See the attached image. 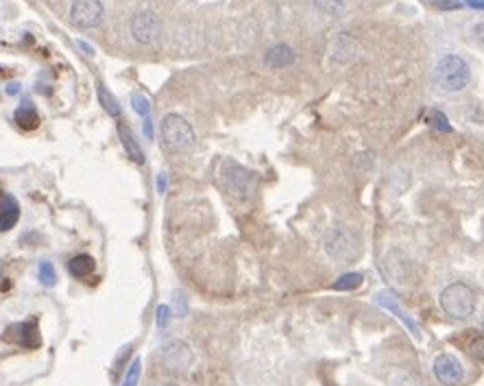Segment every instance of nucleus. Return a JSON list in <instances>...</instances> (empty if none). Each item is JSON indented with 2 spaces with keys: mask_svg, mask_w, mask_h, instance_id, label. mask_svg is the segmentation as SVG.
<instances>
[{
  "mask_svg": "<svg viewBox=\"0 0 484 386\" xmlns=\"http://www.w3.org/2000/svg\"><path fill=\"white\" fill-rule=\"evenodd\" d=\"M471 81V70L469 64L459 57V55H445L434 66V84L439 90L454 94L463 92Z\"/></svg>",
  "mask_w": 484,
  "mask_h": 386,
  "instance_id": "nucleus-1",
  "label": "nucleus"
},
{
  "mask_svg": "<svg viewBox=\"0 0 484 386\" xmlns=\"http://www.w3.org/2000/svg\"><path fill=\"white\" fill-rule=\"evenodd\" d=\"M221 181H223L225 190L238 201H247L258 188V175L245 166H240L238 161H231V159L223 161Z\"/></svg>",
  "mask_w": 484,
  "mask_h": 386,
  "instance_id": "nucleus-2",
  "label": "nucleus"
},
{
  "mask_svg": "<svg viewBox=\"0 0 484 386\" xmlns=\"http://www.w3.org/2000/svg\"><path fill=\"white\" fill-rule=\"evenodd\" d=\"M161 140L168 151H188L195 144V131L183 116L179 114H168L161 120Z\"/></svg>",
  "mask_w": 484,
  "mask_h": 386,
  "instance_id": "nucleus-3",
  "label": "nucleus"
},
{
  "mask_svg": "<svg viewBox=\"0 0 484 386\" xmlns=\"http://www.w3.org/2000/svg\"><path fill=\"white\" fill-rule=\"evenodd\" d=\"M441 308L451 319H467L476 310V293L467 284H451L441 293Z\"/></svg>",
  "mask_w": 484,
  "mask_h": 386,
  "instance_id": "nucleus-4",
  "label": "nucleus"
},
{
  "mask_svg": "<svg viewBox=\"0 0 484 386\" xmlns=\"http://www.w3.org/2000/svg\"><path fill=\"white\" fill-rule=\"evenodd\" d=\"M325 251L332 260L340 262V264H347L349 260H352L356 256V240L354 236L349 234L342 225L338 227H332L325 236Z\"/></svg>",
  "mask_w": 484,
  "mask_h": 386,
  "instance_id": "nucleus-5",
  "label": "nucleus"
},
{
  "mask_svg": "<svg viewBox=\"0 0 484 386\" xmlns=\"http://www.w3.org/2000/svg\"><path fill=\"white\" fill-rule=\"evenodd\" d=\"M105 7L100 0H72L70 5V22L76 29H94L103 22Z\"/></svg>",
  "mask_w": 484,
  "mask_h": 386,
  "instance_id": "nucleus-6",
  "label": "nucleus"
},
{
  "mask_svg": "<svg viewBox=\"0 0 484 386\" xmlns=\"http://www.w3.org/2000/svg\"><path fill=\"white\" fill-rule=\"evenodd\" d=\"M192 361H195L192 349L185 343L175 341L161 349V363H164V367L173 373H185L192 367Z\"/></svg>",
  "mask_w": 484,
  "mask_h": 386,
  "instance_id": "nucleus-7",
  "label": "nucleus"
},
{
  "mask_svg": "<svg viewBox=\"0 0 484 386\" xmlns=\"http://www.w3.org/2000/svg\"><path fill=\"white\" fill-rule=\"evenodd\" d=\"M131 35L140 44H153L159 35V20L153 11H138L131 20Z\"/></svg>",
  "mask_w": 484,
  "mask_h": 386,
  "instance_id": "nucleus-8",
  "label": "nucleus"
},
{
  "mask_svg": "<svg viewBox=\"0 0 484 386\" xmlns=\"http://www.w3.org/2000/svg\"><path fill=\"white\" fill-rule=\"evenodd\" d=\"M434 378L447 386H459L463 382V365L459 363V358H454L451 353H441L434 361Z\"/></svg>",
  "mask_w": 484,
  "mask_h": 386,
  "instance_id": "nucleus-9",
  "label": "nucleus"
},
{
  "mask_svg": "<svg viewBox=\"0 0 484 386\" xmlns=\"http://www.w3.org/2000/svg\"><path fill=\"white\" fill-rule=\"evenodd\" d=\"M5 339L11 341V343H16V345L26 347V349H35V347H40V343H42L40 332H38V325L31 323V321L11 325V327L7 329Z\"/></svg>",
  "mask_w": 484,
  "mask_h": 386,
  "instance_id": "nucleus-10",
  "label": "nucleus"
},
{
  "mask_svg": "<svg viewBox=\"0 0 484 386\" xmlns=\"http://www.w3.org/2000/svg\"><path fill=\"white\" fill-rule=\"evenodd\" d=\"M378 303H380V306L382 308H386L388 312H393L403 325H406L408 329H410V334L415 336V339H421V332H419V325L413 321V317L406 312V310H403L401 306H399V303H397V299H395V295L393 293H380L378 295Z\"/></svg>",
  "mask_w": 484,
  "mask_h": 386,
  "instance_id": "nucleus-11",
  "label": "nucleus"
},
{
  "mask_svg": "<svg viewBox=\"0 0 484 386\" xmlns=\"http://www.w3.org/2000/svg\"><path fill=\"white\" fill-rule=\"evenodd\" d=\"M20 218V205L11 195L0 192V232L11 229Z\"/></svg>",
  "mask_w": 484,
  "mask_h": 386,
  "instance_id": "nucleus-12",
  "label": "nucleus"
},
{
  "mask_svg": "<svg viewBox=\"0 0 484 386\" xmlns=\"http://www.w3.org/2000/svg\"><path fill=\"white\" fill-rule=\"evenodd\" d=\"M294 50L288 46V44H277V46H273L271 50L266 52V57H264V62H266V66L268 68H275V70H282V68H290L292 64H294Z\"/></svg>",
  "mask_w": 484,
  "mask_h": 386,
  "instance_id": "nucleus-13",
  "label": "nucleus"
},
{
  "mask_svg": "<svg viewBox=\"0 0 484 386\" xmlns=\"http://www.w3.org/2000/svg\"><path fill=\"white\" fill-rule=\"evenodd\" d=\"M332 57L338 64H347L356 57V42L349 38V33H340L336 35L334 44H332Z\"/></svg>",
  "mask_w": 484,
  "mask_h": 386,
  "instance_id": "nucleus-14",
  "label": "nucleus"
},
{
  "mask_svg": "<svg viewBox=\"0 0 484 386\" xmlns=\"http://www.w3.org/2000/svg\"><path fill=\"white\" fill-rule=\"evenodd\" d=\"M16 125L24 131H33L40 127V114H38V109L33 107V103L29 101H24L18 109H16Z\"/></svg>",
  "mask_w": 484,
  "mask_h": 386,
  "instance_id": "nucleus-15",
  "label": "nucleus"
},
{
  "mask_svg": "<svg viewBox=\"0 0 484 386\" xmlns=\"http://www.w3.org/2000/svg\"><path fill=\"white\" fill-rule=\"evenodd\" d=\"M94 268H96V262H94V258L88 256V254H79V256H74V258L68 262V271H70L72 278H76V280H86V278H90V275L94 273Z\"/></svg>",
  "mask_w": 484,
  "mask_h": 386,
  "instance_id": "nucleus-16",
  "label": "nucleus"
},
{
  "mask_svg": "<svg viewBox=\"0 0 484 386\" xmlns=\"http://www.w3.org/2000/svg\"><path fill=\"white\" fill-rule=\"evenodd\" d=\"M118 135H120V140H122V147H125V151H127V155L136 161V164H144V153H142V149H140V144L136 142V137H133V133L125 127V125H120L118 127Z\"/></svg>",
  "mask_w": 484,
  "mask_h": 386,
  "instance_id": "nucleus-17",
  "label": "nucleus"
},
{
  "mask_svg": "<svg viewBox=\"0 0 484 386\" xmlns=\"http://www.w3.org/2000/svg\"><path fill=\"white\" fill-rule=\"evenodd\" d=\"M98 101H100V105H103V109L110 116H114V118H118L120 116V105H118V101H116V96L107 90L105 86H98Z\"/></svg>",
  "mask_w": 484,
  "mask_h": 386,
  "instance_id": "nucleus-18",
  "label": "nucleus"
},
{
  "mask_svg": "<svg viewBox=\"0 0 484 386\" xmlns=\"http://www.w3.org/2000/svg\"><path fill=\"white\" fill-rule=\"evenodd\" d=\"M362 284V275L360 273H345L340 280H336V284L332 286L334 290H356Z\"/></svg>",
  "mask_w": 484,
  "mask_h": 386,
  "instance_id": "nucleus-19",
  "label": "nucleus"
},
{
  "mask_svg": "<svg viewBox=\"0 0 484 386\" xmlns=\"http://www.w3.org/2000/svg\"><path fill=\"white\" fill-rule=\"evenodd\" d=\"M38 275H40L42 286H48L50 288V286L57 284V271H55V266H52V262H40Z\"/></svg>",
  "mask_w": 484,
  "mask_h": 386,
  "instance_id": "nucleus-20",
  "label": "nucleus"
},
{
  "mask_svg": "<svg viewBox=\"0 0 484 386\" xmlns=\"http://www.w3.org/2000/svg\"><path fill=\"white\" fill-rule=\"evenodd\" d=\"M314 7L328 16H336L345 9V0H314Z\"/></svg>",
  "mask_w": 484,
  "mask_h": 386,
  "instance_id": "nucleus-21",
  "label": "nucleus"
},
{
  "mask_svg": "<svg viewBox=\"0 0 484 386\" xmlns=\"http://www.w3.org/2000/svg\"><path fill=\"white\" fill-rule=\"evenodd\" d=\"M140 373H142V361H140V358H136V361H133L129 365V369H127V375L122 380V386H138Z\"/></svg>",
  "mask_w": 484,
  "mask_h": 386,
  "instance_id": "nucleus-22",
  "label": "nucleus"
},
{
  "mask_svg": "<svg viewBox=\"0 0 484 386\" xmlns=\"http://www.w3.org/2000/svg\"><path fill=\"white\" fill-rule=\"evenodd\" d=\"M131 107H133V112L140 114L142 118L151 116V101L144 94H133L131 96Z\"/></svg>",
  "mask_w": 484,
  "mask_h": 386,
  "instance_id": "nucleus-23",
  "label": "nucleus"
},
{
  "mask_svg": "<svg viewBox=\"0 0 484 386\" xmlns=\"http://www.w3.org/2000/svg\"><path fill=\"white\" fill-rule=\"evenodd\" d=\"M425 3L434 9H441V11H456V9L463 7L461 0H425Z\"/></svg>",
  "mask_w": 484,
  "mask_h": 386,
  "instance_id": "nucleus-24",
  "label": "nucleus"
},
{
  "mask_svg": "<svg viewBox=\"0 0 484 386\" xmlns=\"http://www.w3.org/2000/svg\"><path fill=\"white\" fill-rule=\"evenodd\" d=\"M430 123H432L434 129H439L443 133H451V127L447 123V116L441 114V112H437V109H434V112H430Z\"/></svg>",
  "mask_w": 484,
  "mask_h": 386,
  "instance_id": "nucleus-25",
  "label": "nucleus"
},
{
  "mask_svg": "<svg viewBox=\"0 0 484 386\" xmlns=\"http://www.w3.org/2000/svg\"><path fill=\"white\" fill-rule=\"evenodd\" d=\"M168 321H171V308L168 306H159L157 308V325L161 329H166L168 327Z\"/></svg>",
  "mask_w": 484,
  "mask_h": 386,
  "instance_id": "nucleus-26",
  "label": "nucleus"
},
{
  "mask_svg": "<svg viewBox=\"0 0 484 386\" xmlns=\"http://www.w3.org/2000/svg\"><path fill=\"white\" fill-rule=\"evenodd\" d=\"M144 133H146L149 140H153V123H151V118H144Z\"/></svg>",
  "mask_w": 484,
  "mask_h": 386,
  "instance_id": "nucleus-27",
  "label": "nucleus"
},
{
  "mask_svg": "<svg viewBox=\"0 0 484 386\" xmlns=\"http://www.w3.org/2000/svg\"><path fill=\"white\" fill-rule=\"evenodd\" d=\"M76 46H79L81 50H86V55H94V48H92L90 44H86V42H76Z\"/></svg>",
  "mask_w": 484,
  "mask_h": 386,
  "instance_id": "nucleus-28",
  "label": "nucleus"
},
{
  "mask_svg": "<svg viewBox=\"0 0 484 386\" xmlns=\"http://www.w3.org/2000/svg\"><path fill=\"white\" fill-rule=\"evenodd\" d=\"M20 92V86L18 84H11L9 88H7V94H18Z\"/></svg>",
  "mask_w": 484,
  "mask_h": 386,
  "instance_id": "nucleus-29",
  "label": "nucleus"
},
{
  "mask_svg": "<svg viewBox=\"0 0 484 386\" xmlns=\"http://www.w3.org/2000/svg\"><path fill=\"white\" fill-rule=\"evenodd\" d=\"M469 5H471V7H476V9H482V7H484L482 0H469Z\"/></svg>",
  "mask_w": 484,
  "mask_h": 386,
  "instance_id": "nucleus-30",
  "label": "nucleus"
},
{
  "mask_svg": "<svg viewBox=\"0 0 484 386\" xmlns=\"http://www.w3.org/2000/svg\"><path fill=\"white\" fill-rule=\"evenodd\" d=\"M166 386H177V384H166Z\"/></svg>",
  "mask_w": 484,
  "mask_h": 386,
  "instance_id": "nucleus-31",
  "label": "nucleus"
}]
</instances>
